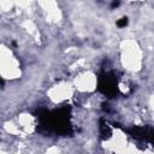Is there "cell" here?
I'll list each match as a JSON object with an SVG mask.
<instances>
[{"label":"cell","mask_w":154,"mask_h":154,"mask_svg":"<svg viewBox=\"0 0 154 154\" xmlns=\"http://www.w3.org/2000/svg\"><path fill=\"white\" fill-rule=\"evenodd\" d=\"M100 134H101V138L102 140H107L111 135V129H109V125L103 120L101 119L100 120Z\"/></svg>","instance_id":"obj_4"},{"label":"cell","mask_w":154,"mask_h":154,"mask_svg":"<svg viewBox=\"0 0 154 154\" xmlns=\"http://www.w3.org/2000/svg\"><path fill=\"white\" fill-rule=\"evenodd\" d=\"M97 89L107 97H114L119 91L116 73L113 71H102L97 77Z\"/></svg>","instance_id":"obj_2"},{"label":"cell","mask_w":154,"mask_h":154,"mask_svg":"<svg viewBox=\"0 0 154 154\" xmlns=\"http://www.w3.org/2000/svg\"><path fill=\"white\" fill-rule=\"evenodd\" d=\"M125 131L136 140L154 144V129L150 126H132L130 129H125Z\"/></svg>","instance_id":"obj_3"},{"label":"cell","mask_w":154,"mask_h":154,"mask_svg":"<svg viewBox=\"0 0 154 154\" xmlns=\"http://www.w3.org/2000/svg\"><path fill=\"white\" fill-rule=\"evenodd\" d=\"M118 5H119V2H118V1H116V2H113V4H112V7H117Z\"/></svg>","instance_id":"obj_6"},{"label":"cell","mask_w":154,"mask_h":154,"mask_svg":"<svg viewBox=\"0 0 154 154\" xmlns=\"http://www.w3.org/2000/svg\"><path fill=\"white\" fill-rule=\"evenodd\" d=\"M126 25H128V18H126V17H122L120 19L117 20V26L124 28V26H126Z\"/></svg>","instance_id":"obj_5"},{"label":"cell","mask_w":154,"mask_h":154,"mask_svg":"<svg viewBox=\"0 0 154 154\" xmlns=\"http://www.w3.org/2000/svg\"><path fill=\"white\" fill-rule=\"evenodd\" d=\"M70 111L67 106L60 107L54 111L40 109L37 111L38 126L37 130L42 134L51 135H71L72 125L70 123Z\"/></svg>","instance_id":"obj_1"}]
</instances>
